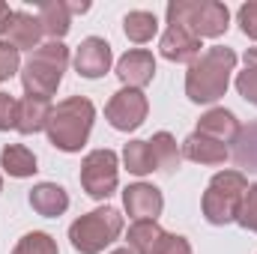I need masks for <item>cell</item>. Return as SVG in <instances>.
Returning <instances> with one entry per match:
<instances>
[{
	"mask_svg": "<svg viewBox=\"0 0 257 254\" xmlns=\"http://www.w3.org/2000/svg\"><path fill=\"white\" fill-rule=\"evenodd\" d=\"M233 63H236L233 51H227V48H209L192 66V72H189V84H186L189 96H192L194 102H212V99H218L224 93V87H227V75H230Z\"/></svg>",
	"mask_w": 257,
	"mask_h": 254,
	"instance_id": "1",
	"label": "cell"
},
{
	"mask_svg": "<svg viewBox=\"0 0 257 254\" xmlns=\"http://www.w3.org/2000/svg\"><path fill=\"white\" fill-rule=\"evenodd\" d=\"M90 123H93V105L87 99H69L48 114V135L54 147L78 150L90 132Z\"/></svg>",
	"mask_w": 257,
	"mask_h": 254,
	"instance_id": "2",
	"label": "cell"
},
{
	"mask_svg": "<svg viewBox=\"0 0 257 254\" xmlns=\"http://www.w3.org/2000/svg\"><path fill=\"white\" fill-rule=\"evenodd\" d=\"M63 66H66V48L60 42L42 45V48L30 57L27 69H24V87L30 90V96L48 99V96L54 93V87L60 84Z\"/></svg>",
	"mask_w": 257,
	"mask_h": 254,
	"instance_id": "3",
	"label": "cell"
},
{
	"mask_svg": "<svg viewBox=\"0 0 257 254\" xmlns=\"http://www.w3.org/2000/svg\"><path fill=\"white\" fill-rule=\"evenodd\" d=\"M120 227L123 224L114 209H96L72 224V245L84 254H96L120 233Z\"/></svg>",
	"mask_w": 257,
	"mask_h": 254,
	"instance_id": "4",
	"label": "cell"
},
{
	"mask_svg": "<svg viewBox=\"0 0 257 254\" xmlns=\"http://www.w3.org/2000/svg\"><path fill=\"white\" fill-rule=\"evenodd\" d=\"M174 24L189 27L194 36H218L227 27V9L221 3H177L168 9Z\"/></svg>",
	"mask_w": 257,
	"mask_h": 254,
	"instance_id": "5",
	"label": "cell"
},
{
	"mask_svg": "<svg viewBox=\"0 0 257 254\" xmlns=\"http://www.w3.org/2000/svg\"><path fill=\"white\" fill-rule=\"evenodd\" d=\"M245 191V180L239 174H218L212 180V186L203 197V209H206V218L221 224V221H230L236 212H239V194Z\"/></svg>",
	"mask_w": 257,
	"mask_h": 254,
	"instance_id": "6",
	"label": "cell"
},
{
	"mask_svg": "<svg viewBox=\"0 0 257 254\" xmlns=\"http://www.w3.org/2000/svg\"><path fill=\"white\" fill-rule=\"evenodd\" d=\"M81 183L93 197H108L117 186V156L111 150L90 153L84 168H81Z\"/></svg>",
	"mask_w": 257,
	"mask_h": 254,
	"instance_id": "7",
	"label": "cell"
},
{
	"mask_svg": "<svg viewBox=\"0 0 257 254\" xmlns=\"http://www.w3.org/2000/svg\"><path fill=\"white\" fill-rule=\"evenodd\" d=\"M144 114H147V102H144V96H141L138 90H123V93H117L114 102L108 105V120L117 129L141 126Z\"/></svg>",
	"mask_w": 257,
	"mask_h": 254,
	"instance_id": "8",
	"label": "cell"
},
{
	"mask_svg": "<svg viewBox=\"0 0 257 254\" xmlns=\"http://www.w3.org/2000/svg\"><path fill=\"white\" fill-rule=\"evenodd\" d=\"M197 51H200V39L194 36L189 27L171 21V30L162 39V54L168 60H192Z\"/></svg>",
	"mask_w": 257,
	"mask_h": 254,
	"instance_id": "9",
	"label": "cell"
},
{
	"mask_svg": "<svg viewBox=\"0 0 257 254\" xmlns=\"http://www.w3.org/2000/svg\"><path fill=\"white\" fill-rule=\"evenodd\" d=\"M75 63H78V72L81 75H87V78H99L108 63H111V48H108V42H102V39H87L81 48H78V57H75Z\"/></svg>",
	"mask_w": 257,
	"mask_h": 254,
	"instance_id": "10",
	"label": "cell"
},
{
	"mask_svg": "<svg viewBox=\"0 0 257 254\" xmlns=\"http://www.w3.org/2000/svg\"><path fill=\"white\" fill-rule=\"evenodd\" d=\"M126 206L138 221H153L162 212V194L153 186H135L126 191Z\"/></svg>",
	"mask_w": 257,
	"mask_h": 254,
	"instance_id": "11",
	"label": "cell"
},
{
	"mask_svg": "<svg viewBox=\"0 0 257 254\" xmlns=\"http://www.w3.org/2000/svg\"><path fill=\"white\" fill-rule=\"evenodd\" d=\"M120 78L141 87L153 78V54L150 51H128L126 57L120 60Z\"/></svg>",
	"mask_w": 257,
	"mask_h": 254,
	"instance_id": "12",
	"label": "cell"
},
{
	"mask_svg": "<svg viewBox=\"0 0 257 254\" xmlns=\"http://www.w3.org/2000/svg\"><path fill=\"white\" fill-rule=\"evenodd\" d=\"M39 24H42V21H36V18H30V15H24V12H12L3 30L12 36V45H15V48H27V45H36V39H39Z\"/></svg>",
	"mask_w": 257,
	"mask_h": 254,
	"instance_id": "13",
	"label": "cell"
},
{
	"mask_svg": "<svg viewBox=\"0 0 257 254\" xmlns=\"http://www.w3.org/2000/svg\"><path fill=\"white\" fill-rule=\"evenodd\" d=\"M186 156L194 159V162H203V165H218V162H224L227 159V150H224V144L221 141H206L200 132L192 135L189 141H186Z\"/></svg>",
	"mask_w": 257,
	"mask_h": 254,
	"instance_id": "14",
	"label": "cell"
},
{
	"mask_svg": "<svg viewBox=\"0 0 257 254\" xmlns=\"http://www.w3.org/2000/svg\"><path fill=\"white\" fill-rule=\"evenodd\" d=\"M48 99L39 96H27L24 102H18V123L15 126L21 132H36L42 123H48Z\"/></svg>",
	"mask_w": 257,
	"mask_h": 254,
	"instance_id": "15",
	"label": "cell"
},
{
	"mask_svg": "<svg viewBox=\"0 0 257 254\" xmlns=\"http://www.w3.org/2000/svg\"><path fill=\"white\" fill-rule=\"evenodd\" d=\"M30 203H33V209H39L42 215H57V212H63L66 206H69V197H66V191L60 186H39V189H33L30 194Z\"/></svg>",
	"mask_w": 257,
	"mask_h": 254,
	"instance_id": "16",
	"label": "cell"
},
{
	"mask_svg": "<svg viewBox=\"0 0 257 254\" xmlns=\"http://www.w3.org/2000/svg\"><path fill=\"white\" fill-rule=\"evenodd\" d=\"M162 239H165V233L156 227V221H138L128 230V242H132V248L138 254H156Z\"/></svg>",
	"mask_w": 257,
	"mask_h": 254,
	"instance_id": "17",
	"label": "cell"
},
{
	"mask_svg": "<svg viewBox=\"0 0 257 254\" xmlns=\"http://www.w3.org/2000/svg\"><path fill=\"white\" fill-rule=\"evenodd\" d=\"M200 135H212L215 141H227L236 135V123L227 111H212L200 120Z\"/></svg>",
	"mask_w": 257,
	"mask_h": 254,
	"instance_id": "18",
	"label": "cell"
},
{
	"mask_svg": "<svg viewBox=\"0 0 257 254\" xmlns=\"http://www.w3.org/2000/svg\"><path fill=\"white\" fill-rule=\"evenodd\" d=\"M3 168L12 177H27L36 171V159L24 150V147H6L3 150Z\"/></svg>",
	"mask_w": 257,
	"mask_h": 254,
	"instance_id": "19",
	"label": "cell"
},
{
	"mask_svg": "<svg viewBox=\"0 0 257 254\" xmlns=\"http://www.w3.org/2000/svg\"><path fill=\"white\" fill-rule=\"evenodd\" d=\"M126 165H128V171H135V174H147V171H153V168H156L153 144H147V141H135V144H128L126 147Z\"/></svg>",
	"mask_w": 257,
	"mask_h": 254,
	"instance_id": "20",
	"label": "cell"
},
{
	"mask_svg": "<svg viewBox=\"0 0 257 254\" xmlns=\"http://www.w3.org/2000/svg\"><path fill=\"white\" fill-rule=\"evenodd\" d=\"M126 33H128V39H135V42H147L156 33V15H150V12H132L126 18Z\"/></svg>",
	"mask_w": 257,
	"mask_h": 254,
	"instance_id": "21",
	"label": "cell"
},
{
	"mask_svg": "<svg viewBox=\"0 0 257 254\" xmlns=\"http://www.w3.org/2000/svg\"><path fill=\"white\" fill-rule=\"evenodd\" d=\"M42 24H45L48 33L63 36L66 27H69V6H63V3H48V6H42Z\"/></svg>",
	"mask_w": 257,
	"mask_h": 254,
	"instance_id": "22",
	"label": "cell"
},
{
	"mask_svg": "<svg viewBox=\"0 0 257 254\" xmlns=\"http://www.w3.org/2000/svg\"><path fill=\"white\" fill-rule=\"evenodd\" d=\"M153 156H156V168H162V171H174L177 168V147H174V141H171V135H159L156 141H153Z\"/></svg>",
	"mask_w": 257,
	"mask_h": 254,
	"instance_id": "23",
	"label": "cell"
},
{
	"mask_svg": "<svg viewBox=\"0 0 257 254\" xmlns=\"http://www.w3.org/2000/svg\"><path fill=\"white\" fill-rule=\"evenodd\" d=\"M236 162L248 165V168H257V126L242 132V141L236 147Z\"/></svg>",
	"mask_w": 257,
	"mask_h": 254,
	"instance_id": "24",
	"label": "cell"
},
{
	"mask_svg": "<svg viewBox=\"0 0 257 254\" xmlns=\"http://www.w3.org/2000/svg\"><path fill=\"white\" fill-rule=\"evenodd\" d=\"M15 254H57V245L45 233H30V236L21 239V245L15 248Z\"/></svg>",
	"mask_w": 257,
	"mask_h": 254,
	"instance_id": "25",
	"label": "cell"
},
{
	"mask_svg": "<svg viewBox=\"0 0 257 254\" xmlns=\"http://www.w3.org/2000/svg\"><path fill=\"white\" fill-rule=\"evenodd\" d=\"M236 215H239V221H242L245 227L257 230V186L248 189V194H245V200H242V206H239Z\"/></svg>",
	"mask_w": 257,
	"mask_h": 254,
	"instance_id": "26",
	"label": "cell"
},
{
	"mask_svg": "<svg viewBox=\"0 0 257 254\" xmlns=\"http://www.w3.org/2000/svg\"><path fill=\"white\" fill-rule=\"evenodd\" d=\"M18 66V48L12 42H0V81L9 78Z\"/></svg>",
	"mask_w": 257,
	"mask_h": 254,
	"instance_id": "27",
	"label": "cell"
},
{
	"mask_svg": "<svg viewBox=\"0 0 257 254\" xmlns=\"http://www.w3.org/2000/svg\"><path fill=\"white\" fill-rule=\"evenodd\" d=\"M236 87H239V93H242L245 99H251V102L257 105V66H248V69L239 75Z\"/></svg>",
	"mask_w": 257,
	"mask_h": 254,
	"instance_id": "28",
	"label": "cell"
},
{
	"mask_svg": "<svg viewBox=\"0 0 257 254\" xmlns=\"http://www.w3.org/2000/svg\"><path fill=\"white\" fill-rule=\"evenodd\" d=\"M18 123V102L0 93V129H9Z\"/></svg>",
	"mask_w": 257,
	"mask_h": 254,
	"instance_id": "29",
	"label": "cell"
},
{
	"mask_svg": "<svg viewBox=\"0 0 257 254\" xmlns=\"http://www.w3.org/2000/svg\"><path fill=\"white\" fill-rule=\"evenodd\" d=\"M239 21H242V30L257 39V3H248L239 9Z\"/></svg>",
	"mask_w": 257,
	"mask_h": 254,
	"instance_id": "30",
	"label": "cell"
},
{
	"mask_svg": "<svg viewBox=\"0 0 257 254\" xmlns=\"http://www.w3.org/2000/svg\"><path fill=\"white\" fill-rule=\"evenodd\" d=\"M156 254H189V245H186L180 236H165V239L159 242Z\"/></svg>",
	"mask_w": 257,
	"mask_h": 254,
	"instance_id": "31",
	"label": "cell"
},
{
	"mask_svg": "<svg viewBox=\"0 0 257 254\" xmlns=\"http://www.w3.org/2000/svg\"><path fill=\"white\" fill-rule=\"evenodd\" d=\"M9 15H12V12H9L6 6H0V30L6 27V21H9Z\"/></svg>",
	"mask_w": 257,
	"mask_h": 254,
	"instance_id": "32",
	"label": "cell"
},
{
	"mask_svg": "<svg viewBox=\"0 0 257 254\" xmlns=\"http://www.w3.org/2000/svg\"><path fill=\"white\" fill-rule=\"evenodd\" d=\"M245 63H248V66H257V48H254V51H248V54H245Z\"/></svg>",
	"mask_w": 257,
	"mask_h": 254,
	"instance_id": "33",
	"label": "cell"
},
{
	"mask_svg": "<svg viewBox=\"0 0 257 254\" xmlns=\"http://www.w3.org/2000/svg\"><path fill=\"white\" fill-rule=\"evenodd\" d=\"M114 254H128V251H114Z\"/></svg>",
	"mask_w": 257,
	"mask_h": 254,
	"instance_id": "34",
	"label": "cell"
}]
</instances>
